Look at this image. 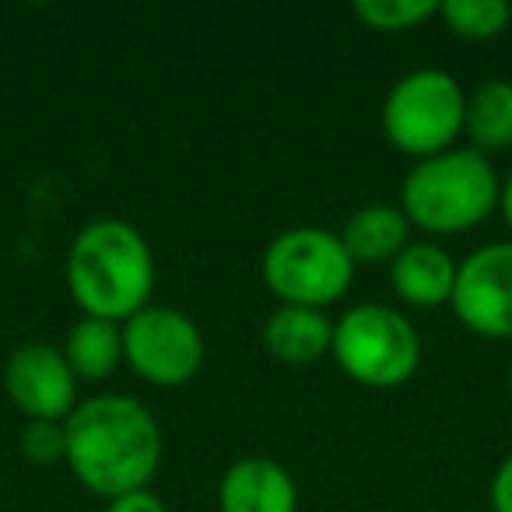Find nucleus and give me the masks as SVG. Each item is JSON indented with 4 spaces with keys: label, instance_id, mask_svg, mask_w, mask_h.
Wrapping results in <instances>:
<instances>
[{
    "label": "nucleus",
    "instance_id": "nucleus-17",
    "mask_svg": "<svg viewBox=\"0 0 512 512\" xmlns=\"http://www.w3.org/2000/svg\"><path fill=\"white\" fill-rule=\"evenodd\" d=\"M439 15L435 0H355V18L376 32H407Z\"/></svg>",
    "mask_w": 512,
    "mask_h": 512
},
{
    "label": "nucleus",
    "instance_id": "nucleus-19",
    "mask_svg": "<svg viewBox=\"0 0 512 512\" xmlns=\"http://www.w3.org/2000/svg\"><path fill=\"white\" fill-rule=\"evenodd\" d=\"M106 512H169L162 502V495H155L151 488H141V491H127V495L113 498L106 505Z\"/></svg>",
    "mask_w": 512,
    "mask_h": 512
},
{
    "label": "nucleus",
    "instance_id": "nucleus-1",
    "mask_svg": "<svg viewBox=\"0 0 512 512\" xmlns=\"http://www.w3.org/2000/svg\"><path fill=\"white\" fill-rule=\"evenodd\" d=\"M64 463L92 495L113 498L141 491L162 467V428L155 414L123 393H95L64 421Z\"/></svg>",
    "mask_w": 512,
    "mask_h": 512
},
{
    "label": "nucleus",
    "instance_id": "nucleus-10",
    "mask_svg": "<svg viewBox=\"0 0 512 512\" xmlns=\"http://www.w3.org/2000/svg\"><path fill=\"white\" fill-rule=\"evenodd\" d=\"M221 512H299V488L285 463L242 456L218 481Z\"/></svg>",
    "mask_w": 512,
    "mask_h": 512
},
{
    "label": "nucleus",
    "instance_id": "nucleus-2",
    "mask_svg": "<svg viewBox=\"0 0 512 512\" xmlns=\"http://www.w3.org/2000/svg\"><path fill=\"white\" fill-rule=\"evenodd\" d=\"M67 288L81 316L127 323L155 292V253L137 225L95 218L67 249Z\"/></svg>",
    "mask_w": 512,
    "mask_h": 512
},
{
    "label": "nucleus",
    "instance_id": "nucleus-12",
    "mask_svg": "<svg viewBox=\"0 0 512 512\" xmlns=\"http://www.w3.org/2000/svg\"><path fill=\"white\" fill-rule=\"evenodd\" d=\"M264 348L285 365H313L334 348V320L323 309L278 306L264 323Z\"/></svg>",
    "mask_w": 512,
    "mask_h": 512
},
{
    "label": "nucleus",
    "instance_id": "nucleus-9",
    "mask_svg": "<svg viewBox=\"0 0 512 512\" xmlns=\"http://www.w3.org/2000/svg\"><path fill=\"white\" fill-rule=\"evenodd\" d=\"M4 390L29 421H67L78 400V376L64 351L46 341L18 344L4 365Z\"/></svg>",
    "mask_w": 512,
    "mask_h": 512
},
{
    "label": "nucleus",
    "instance_id": "nucleus-4",
    "mask_svg": "<svg viewBox=\"0 0 512 512\" xmlns=\"http://www.w3.org/2000/svg\"><path fill=\"white\" fill-rule=\"evenodd\" d=\"M260 274L281 306L327 309L348 295L355 281V260L337 232L320 225H295L271 239L260 260Z\"/></svg>",
    "mask_w": 512,
    "mask_h": 512
},
{
    "label": "nucleus",
    "instance_id": "nucleus-13",
    "mask_svg": "<svg viewBox=\"0 0 512 512\" xmlns=\"http://www.w3.org/2000/svg\"><path fill=\"white\" fill-rule=\"evenodd\" d=\"M341 242L358 264H393V256L411 242V221L397 204H365L344 221Z\"/></svg>",
    "mask_w": 512,
    "mask_h": 512
},
{
    "label": "nucleus",
    "instance_id": "nucleus-5",
    "mask_svg": "<svg viewBox=\"0 0 512 512\" xmlns=\"http://www.w3.org/2000/svg\"><path fill=\"white\" fill-rule=\"evenodd\" d=\"M463 109H467V92L453 74L442 67H418L393 81L379 123L383 137L400 155L421 162L456 148L453 141L463 134Z\"/></svg>",
    "mask_w": 512,
    "mask_h": 512
},
{
    "label": "nucleus",
    "instance_id": "nucleus-16",
    "mask_svg": "<svg viewBox=\"0 0 512 512\" xmlns=\"http://www.w3.org/2000/svg\"><path fill=\"white\" fill-rule=\"evenodd\" d=\"M439 18L460 39H495L505 32L512 8L505 0H442Z\"/></svg>",
    "mask_w": 512,
    "mask_h": 512
},
{
    "label": "nucleus",
    "instance_id": "nucleus-7",
    "mask_svg": "<svg viewBox=\"0 0 512 512\" xmlns=\"http://www.w3.org/2000/svg\"><path fill=\"white\" fill-rule=\"evenodd\" d=\"M123 362L151 386H183L204 365V334L172 306H144L123 323Z\"/></svg>",
    "mask_w": 512,
    "mask_h": 512
},
{
    "label": "nucleus",
    "instance_id": "nucleus-11",
    "mask_svg": "<svg viewBox=\"0 0 512 512\" xmlns=\"http://www.w3.org/2000/svg\"><path fill=\"white\" fill-rule=\"evenodd\" d=\"M390 285L400 302L418 309L446 306L453 299L456 260L432 239L407 242L390 264Z\"/></svg>",
    "mask_w": 512,
    "mask_h": 512
},
{
    "label": "nucleus",
    "instance_id": "nucleus-20",
    "mask_svg": "<svg viewBox=\"0 0 512 512\" xmlns=\"http://www.w3.org/2000/svg\"><path fill=\"white\" fill-rule=\"evenodd\" d=\"M491 509L512 512V453L498 463L495 477H491Z\"/></svg>",
    "mask_w": 512,
    "mask_h": 512
},
{
    "label": "nucleus",
    "instance_id": "nucleus-14",
    "mask_svg": "<svg viewBox=\"0 0 512 512\" xmlns=\"http://www.w3.org/2000/svg\"><path fill=\"white\" fill-rule=\"evenodd\" d=\"M64 358L78 383H102L123 365V323L81 316L64 341Z\"/></svg>",
    "mask_w": 512,
    "mask_h": 512
},
{
    "label": "nucleus",
    "instance_id": "nucleus-15",
    "mask_svg": "<svg viewBox=\"0 0 512 512\" xmlns=\"http://www.w3.org/2000/svg\"><path fill=\"white\" fill-rule=\"evenodd\" d=\"M463 134L474 151H502L512 144V81L488 78L467 95Z\"/></svg>",
    "mask_w": 512,
    "mask_h": 512
},
{
    "label": "nucleus",
    "instance_id": "nucleus-8",
    "mask_svg": "<svg viewBox=\"0 0 512 512\" xmlns=\"http://www.w3.org/2000/svg\"><path fill=\"white\" fill-rule=\"evenodd\" d=\"M456 320L477 337L509 341L512 337V239L488 242L456 264L453 285Z\"/></svg>",
    "mask_w": 512,
    "mask_h": 512
},
{
    "label": "nucleus",
    "instance_id": "nucleus-22",
    "mask_svg": "<svg viewBox=\"0 0 512 512\" xmlns=\"http://www.w3.org/2000/svg\"><path fill=\"white\" fill-rule=\"evenodd\" d=\"M509 393H512V362H509Z\"/></svg>",
    "mask_w": 512,
    "mask_h": 512
},
{
    "label": "nucleus",
    "instance_id": "nucleus-3",
    "mask_svg": "<svg viewBox=\"0 0 512 512\" xmlns=\"http://www.w3.org/2000/svg\"><path fill=\"white\" fill-rule=\"evenodd\" d=\"M495 165L474 148H449L414 162L400 183V211L428 235H460L498 207Z\"/></svg>",
    "mask_w": 512,
    "mask_h": 512
},
{
    "label": "nucleus",
    "instance_id": "nucleus-18",
    "mask_svg": "<svg viewBox=\"0 0 512 512\" xmlns=\"http://www.w3.org/2000/svg\"><path fill=\"white\" fill-rule=\"evenodd\" d=\"M18 449L29 463L50 467L67 456V432L64 421H25L22 435H18Z\"/></svg>",
    "mask_w": 512,
    "mask_h": 512
},
{
    "label": "nucleus",
    "instance_id": "nucleus-6",
    "mask_svg": "<svg viewBox=\"0 0 512 512\" xmlns=\"http://www.w3.org/2000/svg\"><path fill=\"white\" fill-rule=\"evenodd\" d=\"M341 372L369 390H393L421 365L418 327L400 309L362 302L334 323V348Z\"/></svg>",
    "mask_w": 512,
    "mask_h": 512
},
{
    "label": "nucleus",
    "instance_id": "nucleus-21",
    "mask_svg": "<svg viewBox=\"0 0 512 512\" xmlns=\"http://www.w3.org/2000/svg\"><path fill=\"white\" fill-rule=\"evenodd\" d=\"M498 211H502L505 225L512 228V172H509V179L502 183V190H498Z\"/></svg>",
    "mask_w": 512,
    "mask_h": 512
}]
</instances>
